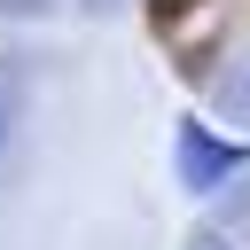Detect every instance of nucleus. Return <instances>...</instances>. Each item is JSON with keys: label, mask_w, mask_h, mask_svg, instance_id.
<instances>
[{"label": "nucleus", "mask_w": 250, "mask_h": 250, "mask_svg": "<svg viewBox=\"0 0 250 250\" xmlns=\"http://www.w3.org/2000/svg\"><path fill=\"white\" fill-rule=\"evenodd\" d=\"M234 172H242V148L188 117V125H180V180H188V195H211V188L234 180Z\"/></svg>", "instance_id": "nucleus-1"}]
</instances>
